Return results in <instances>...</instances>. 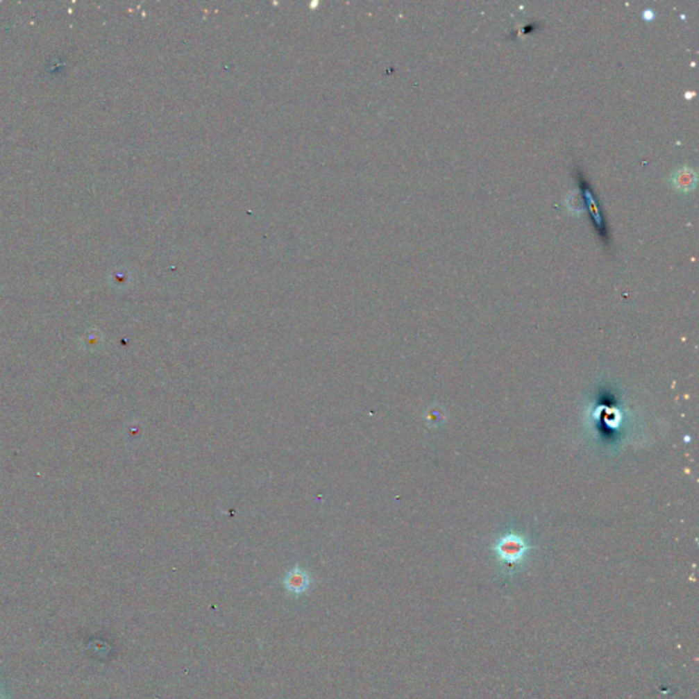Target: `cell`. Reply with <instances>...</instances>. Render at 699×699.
I'll list each match as a JSON object with an SVG mask.
<instances>
[{
	"label": "cell",
	"instance_id": "7a4b0ae2",
	"mask_svg": "<svg viewBox=\"0 0 699 699\" xmlns=\"http://www.w3.org/2000/svg\"><path fill=\"white\" fill-rule=\"evenodd\" d=\"M697 182V171L690 167V165H683L680 167L673 175H672V183L675 185L676 189L689 192L696 186Z\"/></svg>",
	"mask_w": 699,
	"mask_h": 699
},
{
	"label": "cell",
	"instance_id": "6da1fadb",
	"mask_svg": "<svg viewBox=\"0 0 699 699\" xmlns=\"http://www.w3.org/2000/svg\"><path fill=\"white\" fill-rule=\"evenodd\" d=\"M310 583H312L310 575L299 567H295L291 571H288L287 575L283 579L286 590L294 596H302L303 593H306L308 589L310 587Z\"/></svg>",
	"mask_w": 699,
	"mask_h": 699
},
{
	"label": "cell",
	"instance_id": "3957f363",
	"mask_svg": "<svg viewBox=\"0 0 699 699\" xmlns=\"http://www.w3.org/2000/svg\"><path fill=\"white\" fill-rule=\"evenodd\" d=\"M642 15H643V18H645V19L650 21V19H653V18H655V11H653V10H650V8H648V10H645V11L642 12Z\"/></svg>",
	"mask_w": 699,
	"mask_h": 699
}]
</instances>
